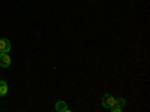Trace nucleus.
<instances>
[{
	"mask_svg": "<svg viewBox=\"0 0 150 112\" xmlns=\"http://www.w3.org/2000/svg\"><path fill=\"white\" fill-rule=\"evenodd\" d=\"M11 64H12V60H11L9 54L0 52V67H9Z\"/></svg>",
	"mask_w": 150,
	"mask_h": 112,
	"instance_id": "1",
	"label": "nucleus"
},
{
	"mask_svg": "<svg viewBox=\"0 0 150 112\" xmlns=\"http://www.w3.org/2000/svg\"><path fill=\"white\" fill-rule=\"evenodd\" d=\"M116 105V97H112L110 94H105L104 96V102H102V106L104 108H112Z\"/></svg>",
	"mask_w": 150,
	"mask_h": 112,
	"instance_id": "2",
	"label": "nucleus"
},
{
	"mask_svg": "<svg viewBox=\"0 0 150 112\" xmlns=\"http://www.w3.org/2000/svg\"><path fill=\"white\" fill-rule=\"evenodd\" d=\"M11 51V42L6 37H2L0 39V52H9Z\"/></svg>",
	"mask_w": 150,
	"mask_h": 112,
	"instance_id": "3",
	"label": "nucleus"
},
{
	"mask_svg": "<svg viewBox=\"0 0 150 112\" xmlns=\"http://www.w3.org/2000/svg\"><path fill=\"white\" fill-rule=\"evenodd\" d=\"M9 91V87L5 81H0V96H6Z\"/></svg>",
	"mask_w": 150,
	"mask_h": 112,
	"instance_id": "4",
	"label": "nucleus"
},
{
	"mask_svg": "<svg viewBox=\"0 0 150 112\" xmlns=\"http://www.w3.org/2000/svg\"><path fill=\"white\" fill-rule=\"evenodd\" d=\"M56 111H63V112H66V111H68L66 103H65V102H57V103H56Z\"/></svg>",
	"mask_w": 150,
	"mask_h": 112,
	"instance_id": "5",
	"label": "nucleus"
}]
</instances>
